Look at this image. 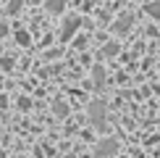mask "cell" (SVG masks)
Segmentation results:
<instances>
[{"label":"cell","instance_id":"11","mask_svg":"<svg viewBox=\"0 0 160 158\" xmlns=\"http://www.w3.org/2000/svg\"><path fill=\"white\" fill-rule=\"evenodd\" d=\"M55 113H58V116H66V113H68V108L61 105V103H55Z\"/></svg>","mask_w":160,"mask_h":158},{"label":"cell","instance_id":"6","mask_svg":"<svg viewBox=\"0 0 160 158\" xmlns=\"http://www.w3.org/2000/svg\"><path fill=\"white\" fill-rule=\"evenodd\" d=\"M95 84H97V87H102V84H105V71H102V66H95Z\"/></svg>","mask_w":160,"mask_h":158},{"label":"cell","instance_id":"3","mask_svg":"<svg viewBox=\"0 0 160 158\" xmlns=\"http://www.w3.org/2000/svg\"><path fill=\"white\" fill-rule=\"evenodd\" d=\"M79 24H82V18H79V16H68V18L63 21L61 37H63V40H71V37H74V32L79 29Z\"/></svg>","mask_w":160,"mask_h":158},{"label":"cell","instance_id":"5","mask_svg":"<svg viewBox=\"0 0 160 158\" xmlns=\"http://www.w3.org/2000/svg\"><path fill=\"white\" fill-rule=\"evenodd\" d=\"M63 5H66V0H48V3H45V8H48L50 13H61Z\"/></svg>","mask_w":160,"mask_h":158},{"label":"cell","instance_id":"12","mask_svg":"<svg viewBox=\"0 0 160 158\" xmlns=\"http://www.w3.org/2000/svg\"><path fill=\"white\" fill-rule=\"evenodd\" d=\"M5 34H8V24H0V40H3Z\"/></svg>","mask_w":160,"mask_h":158},{"label":"cell","instance_id":"1","mask_svg":"<svg viewBox=\"0 0 160 158\" xmlns=\"http://www.w3.org/2000/svg\"><path fill=\"white\" fill-rule=\"evenodd\" d=\"M89 118H92V124L102 132V129H108V111H105V103L102 100H95L89 105Z\"/></svg>","mask_w":160,"mask_h":158},{"label":"cell","instance_id":"13","mask_svg":"<svg viewBox=\"0 0 160 158\" xmlns=\"http://www.w3.org/2000/svg\"><path fill=\"white\" fill-rule=\"evenodd\" d=\"M0 158H5V153H3V150H0Z\"/></svg>","mask_w":160,"mask_h":158},{"label":"cell","instance_id":"8","mask_svg":"<svg viewBox=\"0 0 160 158\" xmlns=\"http://www.w3.org/2000/svg\"><path fill=\"white\" fill-rule=\"evenodd\" d=\"M21 5H24V0H11V3H8V13L13 16V13H16L18 8H21Z\"/></svg>","mask_w":160,"mask_h":158},{"label":"cell","instance_id":"10","mask_svg":"<svg viewBox=\"0 0 160 158\" xmlns=\"http://www.w3.org/2000/svg\"><path fill=\"white\" fill-rule=\"evenodd\" d=\"M16 42L18 45H29V34H26V32H16Z\"/></svg>","mask_w":160,"mask_h":158},{"label":"cell","instance_id":"7","mask_svg":"<svg viewBox=\"0 0 160 158\" xmlns=\"http://www.w3.org/2000/svg\"><path fill=\"white\" fill-rule=\"evenodd\" d=\"M147 13H150V16H155V18H160V0L147 5Z\"/></svg>","mask_w":160,"mask_h":158},{"label":"cell","instance_id":"4","mask_svg":"<svg viewBox=\"0 0 160 158\" xmlns=\"http://www.w3.org/2000/svg\"><path fill=\"white\" fill-rule=\"evenodd\" d=\"M131 24H134V16H131V13H121V16H118V21L113 24V32H116V34H123Z\"/></svg>","mask_w":160,"mask_h":158},{"label":"cell","instance_id":"2","mask_svg":"<svg viewBox=\"0 0 160 158\" xmlns=\"http://www.w3.org/2000/svg\"><path fill=\"white\" fill-rule=\"evenodd\" d=\"M118 153V142L116 140H102L97 142V158H113Z\"/></svg>","mask_w":160,"mask_h":158},{"label":"cell","instance_id":"9","mask_svg":"<svg viewBox=\"0 0 160 158\" xmlns=\"http://www.w3.org/2000/svg\"><path fill=\"white\" fill-rule=\"evenodd\" d=\"M116 53H118V45H116V42H110V45H105L102 55H116Z\"/></svg>","mask_w":160,"mask_h":158}]
</instances>
